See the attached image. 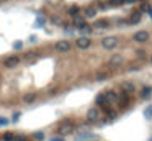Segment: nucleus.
I'll return each instance as SVG.
<instances>
[{
  "mask_svg": "<svg viewBox=\"0 0 152 141\" xmlns=\"http://www.w3.org/2000/svg\"><path fill=\"white\" fill-rule=\"evenodd\" d=\"M72 131H74V123L69 120V121H62V123H61V126H59V130H57V133H59L61 138H62V136H67V134H71Z\"/></svg>",
  "mask_w": 152,
  "mask_h": 141,
  "instance_id": "1",
  "label": "nucleus"
},
{
  "mask_svg": "<svg viewBox=\"0 0 152 141\" xmlns=\"http://www.w3.org/2000/svg\"><path fill=\"white\" fill-rule=\"evenodd\" d=\"M118 38L116 36H106V38H103L102 39V46L105 48V49H115L118 46Z\"/></svg>",
  "mask_w": 152,
  "mask_h": 141,
  "instance_id": "2",
  "label": "nucleus"
},
{
  "mask_svg": "<svg viewBox=\"0 0 152 141\" xmlns=\"http://www.w3.org/2000/svg\"><path fill=\"white\" fill-rule=\"evenodd\" d=\"M56 51L57 53H67V51H71V48H72V44L67 41V39H61V41H57L56 43Z\"/></svg>",
  "mask_w": 152,
  "mask_h": 141,
  "instance_id": "3",
  "label": "nucleus"
},
{
  "mask_svg": "<svg viewBox=\"0 0 152 141\" xmlns=\"http://www.w3.org/2000/svg\"><path fill=\"white\" fill-rule=\"evenodd\" d=\"M100 120V110L98 108H90L87 112V121L89 123H97Z\"/></svg>",
  "mask_w": 152,
  "mask_h": 141,
  "instance_id": "4",
  "label": "nucleus"
},
{
  "mask_svg": "<svg viewBox=\"0 0 152 141\" xmlns=\"http://www.w3.org/2000/svg\"><path fill=\"white\" fill-rule=\"evenodd\" d=\"M141 20H142V12L134 10L131 15H129V18H128V23H129V25H138Z\"/></svg>",
  "mask_w": 152,
  "mask_h": 141,
  "instance_id": "5",
  "label": "nucleus"
},
{
  "mask_svg": "<svg viewBox=\"0 0 152 141\" xmlns=\"http://www.w3.org/2000/svg\"><path fill=\"white\" fill-rule=\"evenodd\" d=\"M123 63H124V57L121 54H113L110 57V61H108L110 67H120V66H123Z\"/></svg>",
  "mask_w": 152,
  "mask_h": 141,
  "instance_id": "6",
  "label": "nucleus"
},
{
  "mask_svg": "<svg viewBox=\"0 0 152 141\" xmlns=\"http://www.w3.org/2000/svg\"><path fill=\"white\" fill-rule=\"evenodd\" d=\"M77 48L79 49H87L90 44H92V39L89 38V36H80V38H77Z\"/></svg>",
  "mask_w": 152,
  "mask_h": 141,
  "instance_id": "7",
  "label": "nucleus"
},
{
  "mask_svg": "<svg viewBox=\"0 0 152 141\" xmlns=\"http://www.w3.org/2000/svg\"><path fill=\"white\" fill-rule=\"evenodd\" d=\"M149 31H146V30H141V31L134 33V36H133V39H134L136 43H146L149 39Z\"/></svg>",
  "mask_w": 152,
  "mask_h": 141,
  "instance_id": "8",
  "label": "nucleus"
},
{
  "mask_svg": "<svg viewBox=\"0 0 152 141\" xmlns=\"http://www.w3.org/2000/svg\"><path fill=\"white\" fill-rule=\"evenodd\" d=\"M97 103H98L100 107H102L103 110H110V103L106 102V97H105V94H98V95H97Z\"/></svg>",
  "mask_w": 152,
  "mask_h": 141,
  "instance_id": "9",
  "label": "nucleus"
},
{
  "mask_svg": "<svg viewBox=\"0 0 152 141\" xmlns=\"http://www.w3.org/2000/svg\"><path fill=\"white\" fill-rule=\"evenodd\" d=\"M110 76H111L110 69H100V70H97L95 79H97V81H105V79H108Z\"/></svg>",
  "mask_w": 152,
  "mask_h": 141,
  "instance_id": "10",
  "label": "nucleus"
},
{
  "mask_svg": "<svg viewBox=\"0 0 152 141\" xmlns=\"http://www.w3.org/2000/svg\"><path fill=\"white\" fill-rule=\"evenodd\" d=\"M18 63H20V59H18L17 56H10V57H7L5 59V67H8V69H13V67H17L18 66Z\"/></svg>",
  "mask_w": 152,
  "mask_h": 141,
  "instance_id": "11",
  "label": "nucleus"
},
{
  "mask_svg": "<svg viewBox=\"0 0 152 141\" xmlns=\"http://www.w3.org/2000/svg\"><path fill=\"white\" fill-rule=\"evenodd\" d=\"M128 102H129V97H128V94L120 92V94H118V105H120V108H124V107L128 105Z\"/></svg>",
  "mask_w": 152,
  "mask_h": 141,
  "instance_id": "12",
  "label": "nucleus"
},
{
  "mask_svg": "<svg viewBox=\"0 0 152 141\" xmlns=\"http://www.w3.org/2000/svg\"><path fill=\"white\" fill-rule=\"evenodd\" d=\"M105 97H106V102L108 103H118V94L115 90H106Z\"/></svg>",
  "mask_w": 152,
  "mask_h": 141,
  "instance_id": "13",
  "label": "nucleus"
},
{
  "mask_svg": "<svg viewBox=\"0 0 152 141\" xmlns=\"http://www.w3.org/2000/svg\"><path fill=\"white\" fill-rule=\"evenodd\" d=\"M74 26H75V28H79V30L85 28V26H87V21H85V18H82V17H74Z\"/></svg>",
  "mask_w": 152,
  "mask_h": 141,
  "instance_id": "14",
  "label": "nucleus"
},
{
  "mask_svg": "<svg viewBox=\"0 0 152 141\" xmlns=\"http://www.w3.org/2000/svg\"><path fill=\"white\" fill-rule=\"evenodd\" d=\"M121 87L124 89L123 92H124V94H128V95H129V94H134V90H136V89H134V85H133L131 82H124V84L121 85Z\"/></svg>",
  "mask_w": 152,
  "mask_h": 141,
  "instance_id": "15",
  "label": "nucleus"
},
{
  "mask_svg": "<svg viewBox=\"0 0 152 141\" xmlns=\"http://www.w3.org/2000/svg\"><path fill=\"white\" fill-rule=\"evenodd\" d=\"M93 28H97V30L108 28V20H97L95 23H93Z\"/></svg>",
  "mask_w": 152,
  "mask_h": 141,
  "instance_id": "16",
  "label": "nucleus"
},
{
  "mask_svg": "<svg viewBox=\"0 0 152 141\" xmlns=\"http://www.w3.org/2000/svg\"><path fill=\"white\" fill-rule=\"evenodd\" d=\"M152 95V87H144L141 90V99H149Z\"/></svg>",
  "mask_w": 152,
  "mask_h": 141,
  "instance_id": "17",
  "label": "nucleus"
},
{
  "mask_svg": "<svg viewBox=\"0 0 152 141\" xmlns=\"http://www.w3.org/2000/svg\"><path fill=\"white\" fill-rule=\"evenodd\" d=\"M84 13H85V17H87V18H93L97 15V10L93 7H89V8H85Z\"/></svg>",
  "mask_w": 152,
  "mask_h": 141,
  "instance_id": "18",
  "label": "nucleus"
},
{
  "mask_svg": "<svg viewBox=\"0 0 152 141\" xmlns=\"http://www.w3.org/2000/svg\"><path fill=\"white\" fill-rule=\"evenodd\" d=\"M79 12H80V8H79L77 5H72V7L67 10V13L72 15V17H79Z\"/></svg>",
  "mask_w": 152,
  "mask_h": 141,
  "instance_id": "19",
  "label": "nucleus"
},
{
  "mask_svg": "<svg viewBox=\"0 0 152 141\" xmlns=\"http://www.w3.org/2000/svg\"><path fill=\"white\" fill-rule=\"evenodd\" d=\"M35 99H36L35 94H26V95H23V102H25V103H31Z\"/></svg>",
  "mask_w": 152,
  "mask_h": 141,
  "instance_id": "20",
  "label": "nucleus"
},
{
  "mask_svg": "<svg viewBox=\"0 0 152 141\" xmlns=\"http://www.w3.org/2000/svg\"><path fill=\"white\" fill-rule=\"evenodd\" d=\"M139 10H141V12H149V13H151V12H152V7L147 4V2H144V4L141 5V8H139Z\"/></svg>",
  "mask_w": 152,
  "mask_h": 141,
  "instance_id": "21",
  "label": "nucleus"
},
{
  "mask_svg": "<svg viewBox=\"0 0 152 141\" xmlns=\"http://www.w3.org/2000/svg\"><path fill=\"white\" fill-rule=\"evenodd\" d=\"M144 116L147 118V120H149V118H152V105H149L147 108L144 110Z\"/></svg>",
  "mask_w": 152,
  "mask_h": 141,
  "instance_id": "22",
  "label": "nucleus"
},
{
  "mask_svg": "<svg viewBox=\"0 0 152 141\" xmlns=\"http://www.w3.org/2000/svg\"><path fill=\"white\" fill-rule=\"evenodd\" d=\"M35 59H36V54H33V53L25 54V61H26V63H31V61H35Z\"/></svg>",
  "mask_w": 152,
  "mask_h": 141,
  "instance_id": "23",
  "label": "nucleus"
},
{
  "mask_svg": "<svg viewBox=\"0 0 152 141\" xmlns=\"http://www.w3.org/2000/svg\"><path fill=\"white\" fill-rule=\"evenodd\" d=\"M123 4H124V0H110V5H113V7H120Z\"/></svg>",
  "mask_w": 152,
  "mask_h": 141,
  "instance_id": "24",
  "label": "nucleus"
},
{
  "mask_svg": "<svg viewBox=\"0 0 152 141\" xmlns=\"http://www.w3.org/2000/svg\"><path fill=\"white\" fill-rule=\"evenodd\" d=\"M136 57H139V59L146 57V51L144 49H138V51H136Z\"/></svg>",
  "mask_w": 152,
  "mask_h": 141,
  "instance_id": "25",
  "label": "nucleus"
},
{
  "mask_svg": "<svg viewBox=\"0 0 152 141\" xmlns=\"http://www.w3.org/2000/svg\"><path fill=\"white\" fill-rule=\"evenodd\" d=\"M4 140H5V141H13V140H15V134H12V133H5V134H4Z\"/></svg>",
  "mask_w": 152,
  "mask_h": 141,
  "instance_id": "26",
  "label": "nucleus"
},
{
  "mask_svg": "<svg viewBox=\"0 0 152 141\" xmlns=\"http://www.w3.org/2000/svg\"><path fill=\"white\" fill-rule=\"evenodd\" d=\"M13 141H28V138L23 136V134H15V140Z\"/></svg>",
  "mask_w": 152,
  "mask_h": 141,
  "instance_id": "27",
  "label": "nucleus"
},
{
  "mask_svg": "<svg viewBox=\"0 0 152 141\" xmlns=\"http://www.w3.org/2000/svg\"><path fill=\"white\" fill-rule=\"evenodd\" d=\"M106 115H108L110 120H113L115 116H116V112H113V110H106Z\"/></svg>",
  "mask_w": 152,
  "mask_h": 141,
  "instance_id": "28",
  "label": "nucleus"
},
{
  "mask_svg": "<svg viewBox=\"0 0 152 141\" xmlns=\"http://www.w3.org/2000/svg\"><path fill=\"white\" fill-rule=\"evenodd\" d=\"M7 125H8V120L4 118V116H0V126H7Z\"/></svg>",
  "mask_w": 152,
  "mask_h": 141,
  "instance_id": "29",
  "label": "nucleus"
},
{
  "mask_svg": "<svg viewBox=\"0 0 152 141\" xmlns=\"http://www.w3.org/2000/svg\"><path fill=\"white\" fill-rule=\"evenodd\" d=\"M33 136H35L36 138V140H44V133H35V134H33Z\"/></svg>",
  "mask_w": 152,
  "mask_h": 141,
  "instance_id": "30",
  "label": "nucleus"
},
{
  "mask_svg": "<svg viewBox=\"0 0 152 141\" xmlns=\"http://www.w3.org/2000/svg\"><path fill=\"white\" fill-rule=\"evenodd\" d=\"M43 23H44V18H38V20H36V26H43Z\"/></svg>",
  "mask_w": 152,
  "mask_h": 141,
  "instance_id": "31",
  "label": "nucleus"
},
{
  "mask_svg": "<svg viewBox=\"0 0 152 141\" xmlns=\"http://www.w3.org/2000/svg\"><path fill=\"white\" fill-rule=\"evenodd\" d=\"M18 120H20V113H13V118H12V121H18Z\"/></svg>",
  "mask_w": 152,
  "mask_h": 141,
  "instance_id": "32",
  "label": "nucleus"
},
{
  "mask_svg": "<svg viewBox=\"0 0 152 141\" xmlns=\"http://www.w3.org/2000/svg\"><path fill=\"white\" fill-rule=\"evenodd\" d=\"M21 46H23V43H21V41H17V43L13 44V48H17V49H21Z\"/></svg>",
  "mask_w": 152,
  "mask_h": 141,
  "instance_id": "33",
  "label": "nucleus"
},
{
  "mask_svg": "<svg viewBox=\"0 0 152 141\" xmlns=\"http://www.w3.org/2000/svg\"><path fill=\"white\" fill-rule=\"evenodd\" d=\"M51 21H53V23H61V18L59 17H53V20H51Z\"/></svg>",
  "mask_w": 152,
  "mask_h": 141,
  "instance_id": "34",
  "label": "nucleus"
},
{
  "mask_svg": "<svg viewBox=\"0 0 152 141\" xmlns=\"http://www.w3.org/2000/svg\"><path fill=\"white\" fill-rule=\"evenodd\" d=\"M51 141H64V138H51Z\"/></svg>",
  "mask_w": 152,
  "mask_h": 141,
  "instance_id": "35",
  "label": "nucleus"
},
{
  "mask_svg": "<svg viewBox=\"0 0 152 141\" xmlns=\"http://www.w3.org/2000/svg\"><path fill=\"white\" fill-rule=\"evenodd\" d=\"M136 0H124V4H134Z\"/></svg>",
  "mask_w": 152,
  "mask_h": 141,
  "instance_id": "36",
  "label": "nucleus"
},
{
  "mask_svg": "<svg viewBox=\"0 0 152 141\" xmlns=\"http://www.w3.org/2000/svg\"><path fill=\"white\" fill-rule=\"evenodd\" d=\"M151 64H152V56H151Z\"/></svg>",
  "mask_w": 152,
  "mask_h": 141,
  "instance_id": "37",
  "label": "nucleus"
}]
</instances>
